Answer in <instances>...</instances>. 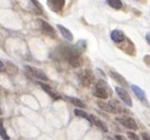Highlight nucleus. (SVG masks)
<instances>
[{"label":"nucleus","instance_id":"obj_7","mask_svg":"<svg viewBox=\"0 0 150 140\" xmlns=\"http://www.w3.org/2000/svg\"><path fill=\"white\" fill-rule=\"evenodd\" d=\"M98 104V106L106 111V112H110V113H120L122 110L120 108V106H117L116 102H109V104H104L103 101H97Z\"/></svg>","mask_w":150,"mask_h":140},{"label":"nucleus","instance_id":"obj_3","mask_svg":"<svg viewBox=\"0 0 150 140\" xmlns=\"http://www.w3.org/2000/svg\"><path fill=\"white\" fill-rule=\"evenodd\" d=\"M25 69H26L27 74L31 78L38 79V80H43V81H46L49 79L47 76L42 71V69H39V68H35V67H32V66H25Z\"/></svg>","mask_w":150,"mask_h":140},{"label":"nucleus","instance_id":"obj_12","mask_svg":"<svg viewBox=\"0 0 150 140\" xmlns=\"http://www.w3.org/2000/svg\"><path fill=\"white\" fill-rule=\"evenodd\" d=\"M39 86L42 87V90L43 91H45L47 94H50L51 95V98H53V99H59V95L49 86V85H46V84H43V83H39Z\"/></svg>","mask_w":150,"mask_h":140},{"label":"nucleus","instance_id":"obj_4","mask_svg":"<svg viewBox=\"0 0 150 140\" xmlns=\"http://www.w3.org/2000/svg\"><path fill=\"white\" fill-rule=\"evenodd\" d=\"M116 121H117L118 124H121L122 126L127 127V128L130 130V131L137 130V124H136V121H135L132 118H129V117H117V118H116Z\"/></svg>","mask_w":150,"mask_h":140},{"label":"nucleus","instance_id":"obj_11","mask_svg":"<svg viewBox=\"0 0 150 140\" xmlns=\"http://www.w3.org/2000/svg\"><path fill=\"white\" fill-rule=\"evenodd\" d=\"M57 27H58V29L60 31L62 36H63L67 41H72V40H73V36H72V33H71L66 27H64V26H62V25H58Z\"/></svg>","mask_w":150,"mask_h":140},{"label":"nucleus","instance_id":"obj_16","mask_svg":"<svg viewBox=\"0 0 150 140\" xmlns=\"http://www.w3.org/2000/svg\"><path fill=\"white\" fill-rule=\"evenodd\" d=\"M74 114H76L77 117H79V118L86 119L89 123L92 124V118H91V116H89L86 112H84V111H82V110H79V108H76V110H74Z\"/></svg>","mask_w":150,"mask_h":140},{"label":"nucleus","instance_id":"obj_9","mask_svg":"<svg viewBox=\"0 0 150 140\" xmlns=\"http://www.w3.org/2000/svg\"><path fill=\"white\" fill-rule=\"evenodd\" d=\"M39 21V24H40V27H42V29H43V32L46 34V36H49V37H51V38H56V32H54V29H53V27L51 26V25H49L46 21H44V20H38Z\"/></svg>","mask_w":150,"mask_h":140},{"label":"nucleus","instance_id":"obj_6","mask_svg":"<svg viewBox=\"0 0 150 140\" xmlns=\"http://www.w3.org/2000/svg\"><path fill=\"white\" fill-rule=\"evenodd\" d=\"M115 91H116V93L118 94L120 99H121L125 105H128L129 107H131V106H132V100H131V98H130L129 93H128L123 87L117 86V87H115Z\"/></svg>","mask_w":150,"mask_h":140},{"label":"nucleus","instance_id":"obj_10","mask_svg":"<svg viewBox=\"0 0 150 140\" xmlns=\"http://www.w3.org/2000/svg\"><path fill=\"white\" fill-rule=\"evenodd\" d=\"M110 37L112 39V41L116 43V44H120V43H123L125 40V36H124V33L120 29H114L111 32L110 34Z\"/></svg>","mask_w":150,"mask_h":140},{"label":"nucleus","instance_id":"obj_14","mask_svg":"<svg viewBox=\"0 0 150 140\" xmlns=\"http://www.w3.org/2000/svg\"><path fill=\"white\" fill-rule=\"evenodd\" d=\"M110 76H111V78L114 79V80H116L117 83H120L121 86H128V83L125 81V79L121 74H118V73H116L114 71H110Z\"/></svg>","mask_w":150,"mask_h":140},{"label":"nucleus","instance_id":"obj_8","mask_svg":"<svg viewBox=\"0 0 150 140\" xmlns=\"http://www.w3.org/2000/svg\"><path fill=\"white\" fill-rule=\"evenodd\" d=\"M47 5L51 8V11L59 13L65 5V0H47Z\"/></svg>","mask_w":150,"mask_h":140},{"label":"nucleus","instance_id":"obj_19","mask_svg":"<svg viewBox=\"0 0 150 140\" xmlns=\"http://www.w3.org/2000/svg\"><path fill=\"white\" fill-rule=\"evenodd\" d=\"M0 135H1V138H3L4 140H8V139H10V136L7 135V132H6L5 128H4L3 120H0Z\"/></svg>","mask_w":150,"mask_h":140},{"label":"nucleus","instance_id":"obj_2","mask_svg":"<svg viewBox=\"0 0 150 140\" xmlns=\"http://www.w3.org/2000/svg\"><path fill=\"white\" fill-rule=\"evenodd\" d=\"M111 90L110 87L108 86V84L103 80H99L95 84V87H93V94L99 98V99H108L109 97H111Z\"/></svg>","mask_w":150,"mask_h":140},{"label":"nucleus","instance_id":"obj_15","mask_svg":"<svg viewBox=\"0 0 150 140\" xmlns=\"http://www.w3.org/2000/svg\"><path fill=\"white\" fill-rule=\"evenodd\" d=\"M91 118H92V124L93 125H96L98 128H100L103 132H108V127H106V125L103 123V121H100L98 118H96V117H93V116H91Z\"/></svg>","mask_w":150,"mask_h":140},{"label":"nucleus","instance_id":"obj_22","mask_svg":"<svg viewBox=\"0 0 150 140\" xmlns=\"http://www.w3.org/2000/svg\"><path fill=\"white\" fill-rule=\"evenodd\" d=\"M144 62L150 66V55H145V57H144Z\"/></svg>","mask_w":150,"mask_h":140},{"label":"nucleus","instance_id":"obj_18","mask_svg":"<svg viewBox=\"0 0 150 140\" xmlns=\"http://www.w3.org/2000/svg\"><path fill=\"white\" fill-rule=\"evenodd\" d=\"M67 99L74 105V106H77V107H79V108H84V107L86 106L84 101H82V100H79V99H77V98H71V97H69Z\"/></svg>","mask_w":150,"mask_h":140},{"label":"nucleus","instance_id":"obj_5","mask_svg":"<svg viewBox=\"0 0 150 140\" xmlns=\"http://www.w3.org/2000/svg\"><path fill=\"white\" fill-rule=\"evenodd\" d=\"M79 80H81V84L85 87H89L91 86V84L93 83V74L91 73V71L89 69H83L82 73L79 74Z\"/></svg>","mask_w":150,"mask_h":140},{"label":"nucleus","instance_id":"obj_17","mask_svg":"<svg viewBox=\"0 0 150 140\" xmlns=\"http://www.w3.org/2000/svg\"><path fill=\"white\" fill-rule=\"evenodd\" d=\"M106 4H108L110 7L115 8V10H121L122 6H123V4H122L121 0H106Z\"/></svg>","mask_w":150,"mask_h":140},{"label":"nucleus","instance_id":"obj_24","mask_svg":"<svg viewBox=\"0 0 150 140\" xmlns=\"http://www.w3.org/2000/svg\"><path fill=\"white\" fill-rule=\"evenodd\" d=\"M3 71H5V65L1 60H0V72H3Z\"/></svg>","mask_w":150,"mask_h":140},{"label":"nucleus","instance_id":"obj_1","mask_svg":"<svg viewBox=\"0 0 150 140\" xmlns=\"http://www.w3.org/2000/svg\"><path fill=\"white\" fill-rule=\"evenodd\" d=\"M62 57L69 62L70 66L77 68L82 65V58L77 48H72V47H63L60 50Z\"/></svg>","mask_w":150,"mask_h":140},{"label":"nucleus","instance_id":"obj_25","mask_svg":"<svg viewBox=\"0 0 150 140\" xmlns=\"http://www.w3.org/2000/svg\"><path fill=\"white\" fill-rule=\"evenodd\" d=\"M145 39H146V41H148V44L150 45V32L146 34V36H145Z\"/></svg>","mask_w":150,"mask_h":140},{"label":"nucleus","instance_id":"obj_20","mask_svg":"<svg viewBox=\"0 0 150 140\" xmlns=\"http://www.w3.org/2000/svg\"><path fill=\"white\" fill-rule=\"evenodd\" d=\"M128 136H129L131 140H139L138 135H137V134H135V133H134V132H131V131H128Z\"/></svg>","mask_w":150,"mask_h":140},{"label":"nucleus","instance_id":"obj_13","mask_svg":"<svg viewBox=\"0 0 150 140\" xmlns=\"http://www.w3.org/2000/svg\"><path fill=\"white\" fill-rule=\"evenodd\" d=\"M131 90H132V92L135 93V95H136L139 100H142V101L145 100V93H144V91H143L141 87H138V86H136V85H131Z\"/></svg>","mask_w":150,"mask_h":140},{"label":"nucleus","instance_id":"obj_21","mask_svg":"<svg viewBox=\"0 0 150 140\" xmlns=\"http://www.w3.org/2000/svg\"><path fill=\"white\" fill-rule=\"evenodd\" d=\"M142 139H143V140H150V134H148V133H142Z\"/></svg>","mask_w":150,"mask_h":140},{"label":"nucleus","instance_id":"obj_26","mask_svg":"<svg viewBox=\"0 0 150 140\" xmlns=\"http://www.w3.org/2000/svg\"><path fill=\"white\" fill-rule=\"evenodd\" d=\"M0 114H1V107H0Z\"/></svg>","mask_w":150,"mask_h":140},{"label":"nucleus","instance_id":"obj_27","mask_svg":"<svg viewBox=\"0 0 150 140\" xmlns=\"http://www.w3.org/2000/svg\"><path fill=\"white\" fill-rule=\"evenodd\" d=\"M110 140H112V139H110Z\"/></svg>","mask_w":150,"mask_h":140},{"label":"nucleus","instance_id":"obj_23","mask_svg":"<svg viewBox=\"0 0 150 140\" xmlns=\"http://www.w3.org/2000/svg\"><path fill=\"white\" fill-rule=\"evenodd\" d=\"M115 139H116V140H127L123 135H120V134H116V135H115Z\"/></svg>","mask_w":150,"mask_h":140}]
</instances>
